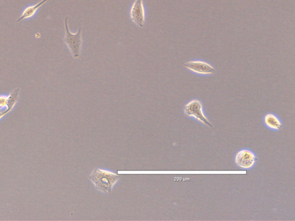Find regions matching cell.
I'll list each match as a JSON object with an SVG mask.
<instances>
[{
  "mask_svg": "<svg viewBox=\"0 0 295 221\" xmlns=\"http://www.w3.org/2000/svg\"><path fill=\"white\" fill-rule=\"evenodd\" d=\"M90 178L94 188L103 194L110 193L120 180V176L115 172L100 168L92 171Z\"/></svg>",
  "mask_w": 295,
  "mask_h": 221,
  "instance_id": "cell-1",
  "label": "cell"
},
{
  "mask_svg": "<svg viewBox=\"0 0 295 221\" xmlns=\"http://www.w3.org/2000/svg\"><path fill=\"white\" fill-rule=\"evenodd\" d=\"M64 42L70 51L71 55L75 58H78L81 55L83 40L82 35V28H80L77 33H71L70 31L68 24V17L65 19Z\"/></svg>",
  "mask_w": 295,
  "mask_h": 221,
  "instance_id": "cell-2",
  "label": "cell"
},
{
  "mask_svg": "<svg viewBox=\"0 0 295 221\" xmlns=\"http://www.w3.org/2000/svg\"><path fill=\"white\" fill-rule=\"evenodd\" d=\"M184 113L187 117L195 119L202 125L212 126L204 112L203 104L199 100L194 99L185 104Z\"/></svg>",
  "mask_w": 295,
  "mask_h": 221,
  "instance_id": "cell-3",
  "label": "cell"
},
{
  "mask_svg": "<svg viewBox=\"0 0 295 221\" xmlns=\"http://www.w3.org/2000/svg\"><path fill=\"white\" fill-rule=\"evenodd\" d=\"M256 157L254 153L248 149H243L237 152L235 157V163L242 169H250L254 167Z\"/></svg>",
  "mask_w": 295,
  "mask_h": 221,
  "instance_id": "cell-4",
  "label": "cell"
},
{
  "mask_svg": "<svg viewBox=\"0 0 295 221\" xmlns=\"http://www.w3.org/2000/svg\"><path fill=\"white\" fill-rule=\"evenodd\" d=\"M185 67L193 73L200 75H212L216 71V69L213 66L207 62L202 60L188 61L185 63Z\"/></svg>",
  "mask_w": 295,
  "mask_h": 221,
  "instance_id": "cell-5",
  "label": "cell"
},
{
  "mask_svg": "<svg viewBox=\"0 0 295 221\" xmlns=\"http://www.w3.org/2000/svg\"><path fill=\"white\" fill-rule=\"evenodd\" d=\"M130 19L139 27H144L145 11L143 0H135L130 11Z\"/></svg>",
  "mask_w": 295,
  "mask_h": 221,
  "instance_id": "cell-6",
  "label": "cell"
},
{
  "mask_svg": "<svg viewBox=\"0 0 295 221\" xmlns=\"http://www.w3.org/2000/svg\"><path fill=\"white\" fill-rule=\"evenodd\" d=\"M20 93V88H17L10 93L11 100L10 103L6 106L0 107V120L12 112L15 106L18 103Z\"/></svg>",
  "mask_w": 295,
  "mask_h": 221,
  "instance_id": "cell-7",
  "label": "cell"
},
{
  "mask_svg": "<svg viewBox=\"0 0 295 221\" xmlns=\"http://www.w3.org/2000/svg\"><path fill=\"white\" fill-rule=\"evenodd\" d=\"M264 122L268 129L272 130H279L282 126L280 119L276 115L272 113L265 115L264 118Z\"/></svg>",
  "mask_w": 295,
  "mask_h": 221,
  "instance_id": "cell-8",
  "label": "cell"
},
{
  "mask_svg": "<svg viewBox=\"0 0 295 221\" xmlns=\"http://www.w3.org/2000/svg\"><path fill=\"white\" fill-rule=\"evenodd\" d=\"M48 1V0H42L41 2L35 4L34 6L27 7L23 12L22 15H21L18 20H17V23L20 22L23 20L32 18V16L35 15L38 10H39L40 8L43 6L44 4Z\"/></svg>",
  "mask_w": 295,
  "mask_h": 221,
  "instance_id": "cell-9",
  "label": "cell"
},
{
  "mask_svg": "<svg viewBox=\"0 0 295 221\" xmlns=\"http://www.w3.org/2000/svg\"><path fill=\"white\" fill-rule=\"evenodd\" d=\"M11 100L10 95H0V107H3V106H6L10 103Z\"/></svg>",
  "mask_w": 295,
  "mask_h": 221,
  "instance_id": "cell-10",
  "label": "cell"
}]
</instances>
